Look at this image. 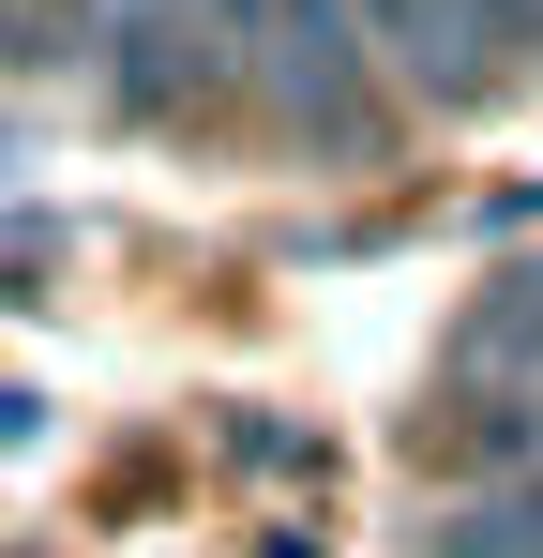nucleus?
<instances>
[{
    "mask_svg": "<svg viewBox=\"0 0 543 558\" xmlns=\"http://www.w3.org/2000/svg\"><path fill=\"white\" fill-rule=\"evenodd\" d=\"M90 46V0H0V76H46Z\"/></svg>",
    "mask_w": 543,
    "mask_h": 558,
    "instance_id": "nucleus-4",
    "label": "nucleus"
},
{
    "mask_svg": "<svg viewBox=\"0 0 543 558\" xmlns=\"http://www.w3.org/2000/svg\"><path fill=\"white\" fill-rule=\"evenodd\" d=\"M90 76L121 121H196L212 92H242L212 0H90Z\"/></svg>",
    "mask_w": 543,
    "mask_h": 558,
    "instance_id": "nucleus-3",
    "label": "nucleus"
},
{
    "mask_svg": "<svg viewBox=\"0 0 543 558\" xmlns=\"http://www.w3.org/2000/svg\"><path fill=\"white\" fill-rule=\"evenodd\" d=\"M212 31H227V76L257 92L272 136H302V151H377L393 136L377 46H362L348 0H212Z\"/></svg>",
    "mask_w": 543,
    "mask_h": 558,
    "instance_id": "nucleus-1",
    "label": "nucleus"
},
{
    "mask_svg": "<svg viewBox=\"0 0 543 558\" xmlns=\"http://www.w3.org/2000/svg\"><path fill=\"white\" fill-rule=\"evenodd\" d=\"M348 15H362V46H377V76L408 106H452V121L529 76V46H514L498 0H348Z\"/></svg>",
    "mask_w": 543,
    "mask_h": 558,
    "instance_id": "nucleus-2",
    "label": "nucleus"
}]
</instances>
